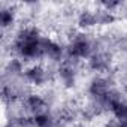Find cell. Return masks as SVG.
I'll list each match as a JSON object with an SVG mask.
<instances>
[{
	"label": "cell",
	"instance_id": "obj_3",
	"mask_svg": "<svg viewBox=\"0 0 127 127\" xmlns=\"http://www.w3.org/2000/svg\"><path fill=\"white\" fill-rule=\"evenodd\" d=\"M26 106V111L27 114H30L32 117L34 115H39V114H43L46 112V106H48V102L43 96L37 94V93H30L24 97V103Z\"/></svg>",
	"mask_w": 127,
	"mask_h": 127
},
{
	"label": "cell",
	"instance_id": "obj_5",
	"mask_svg": "<svg viewBox=\"0 0 127 127\" xmlns=\"http://www.w3.org/2000/svg\"><path fill=\"white\" fill-rule=\"evenodd\" d=\"M111 90L112 88H111L109 79L105 76H96L88 84V93L94 100H102Z\"/></svg>",
	"mask_w": 127,
	"mask_h": 127
},
{
	"label": "cell",
	"instance_id": "obj_10",
	"mask_svg": "<svg viewBox=\"0 0 127 127\" xmlns=\"http://www.w3.org/2000/svg\"><path fill=\"white\" fill-rule=\"evenodd\" d=\"M115 121H127V102L126 100H120L117 102L112 109H111Z\"/></svg>",
	"mask_w": 127,
	"mask_h": 127
},
{
	"label": "cell",
	"instance_id": "obj_9",
	"mask_svg": "<svg viewBox=\"0 0 127 127\" xmlns=\"http://www.w3.org/2000/svg\"><path fill=\"white\" fill-rule=\"evenodd\" d=\"M5 72L8 75H11V78H18V76L24 75L26 69H24L23 60L18 57H11V60H8L6 66H5Z\"/></svg>",
	"mask_w": 127,
	"mask_h": 127
},
{
	"label": "cell",
	"instance_id": "obj_6",
	"mask_svg": "<svg viewBox=\"0 0 127 127\" xmlns=\"http://www.w3.org/2000/svg\"><path fill=\"white\" fill-rule=\"evenodd\" d=\"M88 67L93 72H99V73H105L111 69V60L109 55L106 52H94L90 58H88Z\"/></svg>",
	"mask_w": 127,
	"mask_h": 127
},
{
	"label": "cell",
	"instance_id": "obj_4",
	"mask_svg": "<svg viewBox=\"0 0 127 127\" xmlns=\"http://www.w3.org/2000/svg\"><path fill=\"white\" fill-rule=\"evenodd\" d=\"M24 78L29 84H32L34 87H42L43 84L48 82L49 75H48V69H45L42 64H33L26 69Z\"/></svg>",
	"mask_w": 127,
	"mask_h": 127
},
{
	"label": "cell",
	"instance_id": "obj_2",
	"mask_svg": "<svg viewBox=\"0 0 127 127\" xmlns=\"http://www.w3.org/2000/svg\"><path fill=\"white\" fill-rule=\"evenodd\" d=\"M76 60H64L61 63V66H58L57 69V76L60 79V82L63 84V87L66 88H72L75 84H76V78H78V72H76V67H75V63Z\"/></svg>",
	"mask_w": 127,
	"mask_h": 127
},
{
	"label": "cell",
	"instance_id": "obj_12",
	"mask_svg": "<svg viewBox=\"0 0 127 127\" xmlns=\"http://www.w3.org/2000/svg\"><path fill=\"white\" fill-rule=\"evenodd\" d=\"M96 17H97V26H109V24H112L115 21V14L108 12L103 8H100L99 11H96Z\"/></svg>",
	"mask_w": 127,
	"mask_h": 127
},
{
	"label": "cell",
	"instance_id": "obj_1",
	"mask_svg": "<svg viewBox=\"0 0 127 127\" xmlns=\"http://www.w3.org/2000/svg\"><path fill=\"white\" fill-rule=\"evenodd\" d=\"M93 54H94L93 43L84 34H78L76 33L75 37L69 42V46H67V57L69 58H73L76 61L88 60Z\"/></svg>",
	"mask_w": 127,
	"mask_h": 127
},
{
	"label": "cell",
	"instance_id": "obj_8",
	"mask_svg": "<svg viewBox=\"0 0 127 127\" xmlns=\"http://www.w3.org/2000/svg\"><path fill=\"white\" fill-rule=\"evenodd\" d=\"M17 21V12H15V6L9 5V6H3L0 11V26L3 30L11 29Z\"/></svg>",
	"mask_w": 127,
	"mask_h": 127
},
{
	"label": "cell",
	"instance_id": "obj_7",
	"mask_svg": "<svg viewBox=\"0 0 127 127\" xmlns=\"http://www.w3.org/2000/svg\"><path fill=\"white\" fill-rule=\"evenodd\" d=\"M76 24L81 30H90L93 27L97 26V17H96V11L91 9H84L78 12L76 17Z\"/></svg>",
	"mask_w": 127,
	"mask_h": 127
},
{
	"label": "cell",
	"instance_id": "obj_11",
	"mask_svg": "<svg viewBox=\"0 0 127 127\" xmlns=\"http://www.w3.org/2000/svg\"><path fill=\"white\" fill-rule=\"evenodd\" d=\"M33 120H34V127H55V120L48 112L34 115Z\"/></svg>",
	"mask_w": 127,
	"mask_h": 127
}]
</instances>
